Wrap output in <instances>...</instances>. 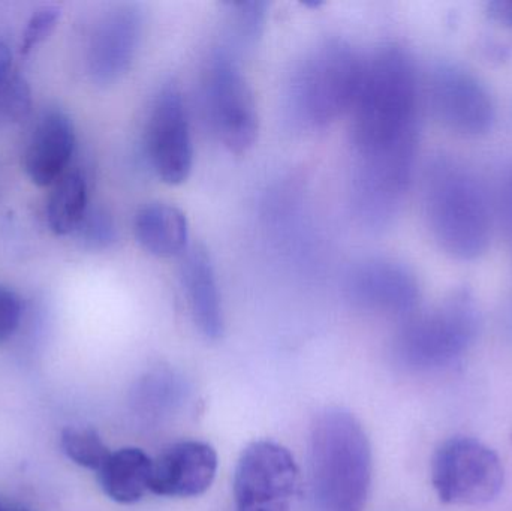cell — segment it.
<instances>
[{
	"label": "cell",
	"mask_w": 512,
	"mask_h": 511,
	"mask_svg": "<svg viewBox=\"0 0 512 511\" xmlns=\"http://www.w3.org/2000/svg\"><path fill=\"white\" fill-rule=\"evenodd\" d=\"M417 107V74L411 57L399 45H382L364 62L352 105L354 156L417 150Z\"/></svg>",
	"instance_id": "obj_1"
},
{
	"label": "cell",
	"mask_w": 512,
	"mask_h": 511,
	"mask_svg": "<svg viewBox=\"0 0 512 511\" xmlns=\"http://www.w3.org/2000/svg\"><path fill=\"white\" fill-rule=\"evenodd\" d=\"M372 485V447L357 417L343 408L316 416L309 440L312 511H364Z\"/></svg>",
	"instance_id": "obj_2"
},
{
	"label": "cell",
	"mask_w": 512,
	"mask_h": 511,
	"mask_svg": "<svg viewBox=\"0 0 512 511\" xmlns=\"http://www.w3.org/2000/svg\"><path fill=\"white\" fill-rule=\"evenodd\" d=\"M424 213L430 233L447 254L472 260L486 251L492 233L489 203L474 174L447 156L427 165Z\"/></svg>",
	"instance_id": "obj_3"
},
{
	"label": "cell",
	"mask_w": 512,
	"mask_h": 511,
	"mask_svg": "<svg viewBox=\"0 0 512 511\" xmlns=\"http://www.w3.org/2000/svg\"><path fill=\"white\" fill-rule=\"evenodd\" d=\"M364 62L354 45L330 38L304 54L292 72L288 110L304 129H324L351 113L360 90Z\"/></svg>",
	"instance_id": "obj_4"
},
{
	"label": "cell",
	"mask_w": 512,
	"mask_h": 511,
	"mask_svg": "<svg viewBox=\"0 0 512 511\" xmlns=\"http://www.w3.org/2000/svg\"><path fill=\"white\" fill-rule=\"evenodd\" d=\"M480 315L466 291L409 318L394 339V357L409 371L427 372L450 366L477 338Z\"/></svg>",
	"instance_id": "obj_5"
},
{
	"label": "cell",
	"mask_w": 512,
	"mask_h": 511,
	"mask_svg": "<svg viewBox=\"0 0 512 511\" xmlns=\"http://www.w3.org/2000/svg\"><path fill=\"white\" fill-rule=\"evenodd\" d=\"M504 465L495 450L471 437L442 443L432 459V485L439 500L450 506L477 507L492 503L504 488Z\"/></svg>",
	"instance_id": "obj_6"
},
{
	"label": "cell",
	"mask_w": 512,
	"mask_h": 511,
	"mask_svg": "<svg viewBox=\"0 0 512 511\" xmlns=\"http://www.w3.org/2000/svg\"><path fill=\"white\" fill-rule=\"evenodd\" d=\"M204 101L219 141L231 152H248L258 138V110L251 86L230 51L218 50L210 59Z\"/></svg>",
	"instance_id": "obj_7"
},
{
	"label": "cell",
	"mask_w": 512,
	"mask_h": 511,
	"mask_svg": "<svg viewBox=\"0 0 512 511\" xmlns=\"http://www.w3.org/2000/svg\"><path fill=\"white\" fill-rule=\"evenodd\" d=\"M298 468L288 449L255 441L240 456L234 474L237 511H289Z\"/></svg>",
	"instance_id": "obj_8"
},
{
	"label": "cell",
	"mask_w": 512,
	"mask_h": 511,
	"mask_svg": "<svg viewBox=\"0 0 512 511\" xmlns=\"http://www.w3.org/2000/svg\"><path fill=\"white\" fill-rule=\"evenodd\" d=\"M150 167L161 182L182 185L194 167L191 125L182 92L176 84L159 90L150 111L146 134Z\"/></svg>",
	"instance_id": "obj_9"
},
{
	"label": "cell",
	"mask_w": 512,
	"mask_h": 511,
	"mask_svg": "<svg viewBox=\"0 0 512 511\" xmlns=\"http://www.w3.org/2000/svg\"><path fill=\"white\" fill-rule=\"evenodd\" d=\"M429 101L436 119L459 134H484L495 120V105L489 90L460 66L439 65L433 69Z\"/></svg>",
	"instance_id": "obj_10"
},
{
	"label": "cell",
	"mask_w": 512,
	"mask_h": 511,
	"mask_svg": "<svg viewBox=\"0 0 512 511\" xmlns=\"http://www.w3.org/2000/svg\"><path fill=\"white\" fill-rule=\"evenodd\" d=\"M346 296L357 308L387 315H409L420 299L417 276L391 258H367L349 270Z\"/></svg>",
	"instance_id": "obj_11"
},
{
	"label": "cell",
	"mask_w": 512,
	"mask_h": 511,
	"mask_svg": "<svg viewBox=\"0 0 512 511\" xmlns=\"http://www.w3.org/2000/svg\"><path fill=\"white\" fill-rule=\"evenodd\" d=\"M143 33V15L131 3L114 6L93 27L87 51L90 77L98 84L116 83L131 68Z\"/></svg>",
	"instance_id": "obj_12"
},
{
	"label": "cell",
	"mask_w": 512,
	"mask_h": 511,
	"mask_svg": "<svg viewBox=\"0 0 512 511\" xmlns=\"http://www.w3.org/2000/svg\"><path fill=\"white\" fill-rule=\"evenodd\" d=\"M218 471V455L203 441H180L152 462L150 492L159 497L192 498L209 491Z\"/></svg>",
	"instance_id": "obj_13"
},
{
	"label": "cell",
	"mask_w": 512,
	"mask_h": 511,
	"mask_svg": "<svg viewBox=\"0 0 512 511\" xmlns=\"http://www.w3.org/2000/svg\"><path fill=\"white\" fill-rule=\"evenodd\" d=\"M75 150V129L71 119L59 110L39 117L26 152L24 168L35 185L51 186L66 173Z\"/></svg>",
	"instance_id": "obj_14"
},
{
	"label": "cell",
	"mask_w": 512,
	"mask_h": 511,
	"mask_svg": "<svg viewBox=\"0 0 512 511\" xmlns=\"http://www.w3.org/2000/svg\"><path fill=\"white\" fill-rule=\"evenodd\" d=\"M180 278L194 323L207 339L224 335L221 291L209 252L201 245L189 246L182 255Z\"/></svg>",
	"instance_id": "obj_15"
},
{
	"label": "cell",
	"mask_w": 512,
	"mask_h": 511,
	"mask_svg": "<svg viewBox=\"0 0 512 511\" xmlns=\"http://www.w3.org/2000/svg\"><path fill=\"white\" fill-rule=\"evenodd\" d=\"M134 231L141 248L155 257H176L188 251V218L173 204L144 206L135 216Z\"/></svg>",
	"instance_id": "obj_16"
},
{
	"label": "cell",
	"mask_w": 512,
	"mask_h": 511,
	"mask_svg": "<svg viewBox=\"0 0 512 511\" xmlns=\"http://www.w3.org/2000/svg\"><path fill=\"white\" fill-rule=\"evenodd\" d=\"M152 462L150 456L135 447L111 453L98 473L102 491L116 503H138L150 491Z\"/></svg>",
	"instance_id": "obj_17"
},
{
	"label": "cell",
	"mask_w": 512,
	"mask_h": 511,
	"mask_svg": "<svg viewBox=\"0 0 512 511\" xmlns=\"http://www.w3.org/2000/svg\"><path fill=\"white\" fill-rule=\"evenodd\" d=\"M87 209V182L80 171H66L48 197L47 221L57 236L77 231Z\"/></svg>",
	"instance_id": "obj_18"
},
{
	"label": "cell",
	"mask_w": 512,
	"mask_h": 511,
	"mask_svg": "<svg viewBox=\"0 0 512 511\" xmlns=\"http://www.w3.org/2000/svg\"><path fill=\"white\" fill-rule=\"evenodd\" d=\"M60 447L74 464L96 473L111 455L98 432L90 428H66L60 437Z\"/></svg>",
	"instance_id": "obj_19"
},
{
	"label": "cell",
	"mask_w": 512,
	"mask_h": 511,
	"mask_svg": "<svg viewBox=\"0 0 512 511\" xmlns=\"http://www.w3.org/2000/svg\"><path fill=\"white\" fill-rule=\"evenodd\" d=\"M228 26L234 42L239 45H254L265 29L267 3L240 2L228 5Z\"/></svg>",
	"instance_id": "obj_20"
},
{
	"label": "cell",
	"mask_w": 512,
	"mask_h": 511,
	"mask_svg": "<svg viewBox=\"0 0 512 511\" xmlns=\"http://www.w3.org/2000/svg\"><path fill=\"white\" fill-rule=\"evenodd\" d=\"M78 237L86 248L102 251L116 240V225L107 210L101 207L87 209L77 228Z\"/></svg>",
	"instance_id": "obj_21"
},
{
	"label": "cell",
	"mask_w": 512,
	"mask_h": 511,
	"mask_svg": "<svg viewBox=\"0 0 512 511\" xmlns=\"http://www.w3.org/2000/svg\"><path fill=\"white\" fill-rule=\"evenodd\" d=\"M30 111V90L24 78L11 75L0 86V117L9 122H20Z\"/></svg>",
	"instance_id": "obj_22"
},
{
	"label": "cell",
	"mask_w": 512,
	"mask_h": 511,
	"mask_svg": "<svg viewBox=\"0 0 512 511\" xmlns=\"http://www.w3.org/2000/svg\"><path fill=\"white\" fill-rule=\"evenodd\" d=\"M60 11L54 6H45L38 9L27 23L24 30L23 42H21V53L27 54L32 51L36 45L44 42L48 36L53 33L57 21H59Z\"/></svg>",
	"instance_id": "obj_23"
},
{
	"label": "cell",
	"mask_w": 512,
	"mask_h": 511,
	"mask_svg": "<svg viewBox=\"0 0 512 511\" xmlns=\"http://www.w3.org/2000/svg\"><path fill=\"white\" fill-rule=\"evenodd\" d=\"M23 315L20 297L0 285V344L8 341L17 332Z\"/></svg>",
	"instance_id": "obj_24"
},
{
	"label": "cell",
	"mask_w": 512,
	"mask_h": 511,
	"mask_svg": "<svg viewBox=\"0 0 512 511\" xmlns=\"http://www.w3.org/2000/svg\"><path fill=\"white\" fill-rule=\"evenodd\" d=\"M502 216H504L505 227L512 240V168L508 171L507 177L502 183L501 191Z\"/></svg>",
	"instance_id": "obj_25"
},
{
	"label": "cell",
	"mask_w": 512,
	"mask_h": 511,
	"mask_svg": "<svg viewBox=\"0 0 512 511\" xmlns=\"http://www.w3.org/2000/svg\"><path fill=\"white\" fill-rule=\"evenodd\" d=\"M489 11L496 20L512 26V0H498V2L489 3Z\"/></svg>",
	"instance_id": "obj_26"
},
{
	"label": "cell",
	"mask_w": 512,
	"mask_h": 511,
	"mask_svg": "<svg viewBox=\"0 0 512 511\" xmlns=\"http://www.w3.org/2000/svg\"><path fill=\"white\" fill-rule=\"evenodd\" d=\"M12 56L8 45L0 41V86L11 77Z\"/></svg>",
	"instance_id": "obj_27"
},
{
	"label": "cell",
	"mask_w": 512,
	"mask_h": 511,
	"mask_svg": "<svg viewBox=\"0 0 512 511\" xmlns=\"http://www.w3.org/2000/svg\"><path fill=\"white\" fill-rule=\"evenodd\" d=\"M0 511H12V503H5L0 500Z\"/></svg>",
	"instance_id": "obj_28"
}]
</instances>
